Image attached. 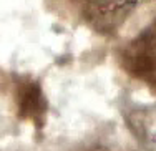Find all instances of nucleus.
I'll list each match as a JSON object with an SVG mask.
<instances>
[]
</instances>
